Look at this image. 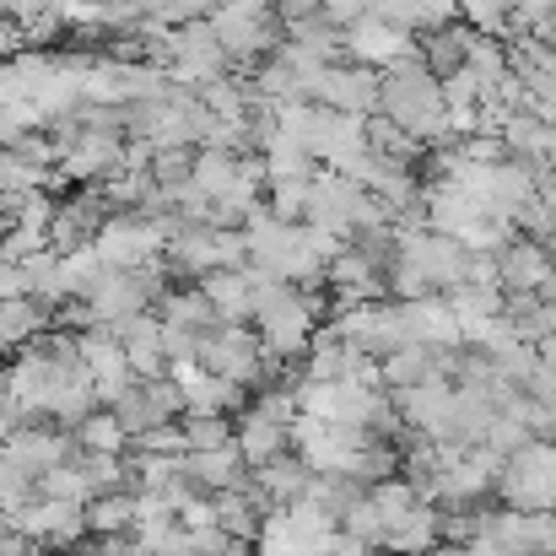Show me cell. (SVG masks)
<instances>
[{"mask_svg": "<svg viewBox=\"0 0 556 556\" xmlns=\"http://www.w3.org/2000/svg\"><path fill=\"white\" fill-rule=\"evenodd\" d=\"M378 114H389V119H394L400 130H410L421 147H432V141L448 136L443 87H438V76L416 60V49L400 54V60H389V65H378Z\"/></svg>", "mask_w": 556, "mask_h": 556, "instance_id": "1", "label": "cell"}, {"mask_svg": "<svg viewBox=\"0 0 556 556\" xmlns=\"http://www.w3.org/2000/svg\"><path fill=\"white\" fill-rule=\"evenodd\" d=\"M205 22H211L216 43L227 49L232 71H254L281 43V22H276V5L270 0H222Z\"/></svg>", "mask_w": 556, "mask_h": 556, "instance_id": "2", "label": "cell"}, {"mask_svg": "<svg viewBox=\"0 0 556 556\" xmlns=\"http://www.w3.org/2000/svg\"><path fill=\"white\" fill-rule=\"evenodd\" d=\"M492 497L503 508H556V443L552 438H530L525 448H514L492 481Z\"/></svg>", "mask_w": 556, "mask_h": 556, "instance_id": "3", "label": "cell"}, {"mask_svg": "<svg viewBox=\"0 0 556 556\" xmlns=\"http://www.w3.org/2000/svg\"><path fill=\"white\" fill-rule=\"evenodd\" d=\"M378 216H383L378 200H372L363 185L341 179L336 168H319V174L308 179V211H303L308 227H325V232L346 238L352 227H368V222H378Z\"/></svg>", "mask_w": 556, "mask_h": 556, "instance_id": "4", "label": "cell"}, {"mask_svg": "<svg viewBox=\"0 0 556 556\" xmlns=\"http://www.w3.org/2000/svg\"><path fill=\"white\" fill-rule=\"evenodd\" d=\"M157 65H163L168 81H185V87H205V81H216V76L232 71L227 49L211 33V22H179V27H168Z\"/></svg>", "mask_w": 556, "mask_h": 556, "instance_id": "5", "label": "cell"}, {"mask_svg": "<svg viewBox=\"0 0 556 556\" xmlns=\"http://www.w3.org/2000/svg\"><path fill=\"white\" fill-rule=\"evenodd\" d=\"M5 530L38 541L43 552H49V546H54V552H71V546L87 535V503H65V497H43V492H38L33 503H22V508L5 514Z\"/></svg>", "mask_w": 556, "mask_h": 556, "instance_id": "6", "label": "cell"}, {"mask_svg": "<svg viewBox=\"0 0 556 556\" xmlns=\"http://www.w3.org/2000/svg\"><path fill=\"white\" fill-rule=\"evenodd\" d=\"M109 216H114V205H109L103 185H76V194H60V200H54V216H49V249H54V254L92 249Z\"/></svg>", "mask_w": 556, "mask_h": 556, "instance_id": "7", "label": "cell"}, {"mask_svg": "<svg viewBox=\"0 0 556 556\" xmlns=\"http://www.w3.org/2000/svg\"><path fill=\"white\" fill-rule=\"evenodd\" d=\"M125 163V130H92V125H76L71 141H60V163L54 174L65 185H103L109 174H119Z\"/></svg>", "mask_w": 556, "mask_h": 556, "instance_id": "8", "label": "cell"}, {"mask_svg": "<svg viewBox=\"0 0 556 556\" xmlns=\"http://www.w3.org/2000/svg\"><path fill=\"white\" fill-rule=\"evenodd\" d=\"M168 222H174V216L114 211V216L103 222L92 254H98L103 265H147V260H157V249H163V238H168Z\"/></svg>", "mask_w": 556, "mask_h": 556, "instance_id": "9", "label": "cell"}, {"mask_svg": "<svg viewBox=\"0 0 556 556\" xmlns=\"http://www.w3.org/2000/svg\"><path fill=\"white\" fill-rule=\"evenodd\" d=\"M194 287L211 298V308H216L222 319L249 325V319H254V308H260V298L276 287V276H270V270H260V265H222V270H205Z\"/></svg>", "mask_w": 556, "mask_h": 556, "instance_id": "10", "label": "cell"}, {"mask_svg": "<svg viewBox=\"0 0 556 556\" xmlns=\"http://www.w3.org/2000/svg\"><path fill=\"white\" fill-rule=\"evenodd\" d=\"M0 454L11 459V465H22L33 481L43 476V470H54V465H65V459H76L81 448H76V438L65 432V427H54V421H43V416H33V421H22L5 443H0Z\"/></svg>", "mask_w": 556, "mask_h": 556, "instance_id": "11", "label": "cell"}, {"mask_svg": "<svg viewBox=\"0 0 556 556\" xmlns=\"http://www.w3.org/2000/svg\"><path fill=\"white\" fill-rule=\"evenodd\" d=\"M308 103L368 119V114H378V71L357 65V60H336V65H325V76H319V87H314Z\"/></svg>", "mask_w": 556, "mask_h": 556, "instance_id": "12", "label": "cell"}, {"mask_svg": "<svg viewBox=\"0 0 556 556\" xmlns=\"http://www.w3.org/2000/svg\"><path fill=\"white\" fill-rule=\"evenodd\" d=\"M389 394H394V405H400V416H405V427L416 438H432V443L448 438V405H454V383L448 378H427V383L389 389Z\"/></svg>", "mask_w": 556, "mask_h": 556, "instance_id": "13", "label": "cell"}, {"mask_svg": "<svg viewBox=\"0 0 556 556\" xmlns=\"http://www.w3.org/2000/svg\"><path fill=\"white\" fill-rule=\"evenodd\" d=\"M341 38H346V60L372 65V71L416 49V38H410L405 27H389V22H383V16H372V11H363L357 22H346V27H341Z\"/></svg>", "mask_w": 556, "mask_h": 556, "instance_id": "14", "label": "cell"}, {"mask_svg": "<svg viewBox=\"0 0 556 556\" xmlns=\"http://www.w3.org/2000/svg\"><path fill=\"white\" fill-rule=\"evenodd\" d=\"M109 330H114V341L125 346V363H130L136 378H163V372H174L168 352H163V325H157L152 308H147V314H130V319H114Z\"/></svg>", "mask_w": 556, "mask_h": 556, "instance_id": "15", "label": "cell"}, {"mask_svg": "<svg viewBox=\"0 0 556 556\" xmlns=\"http://www.w3.org/2000/svg\"><path fill=\"white\" fill-rule=\"evenodd\" d=\"M232 421H238V432H232V438H238V448H243L249 470L292 448V421H287V416H276V410H265V405H254V400H249Z\"/></svg>", "mask_w": 556, "mask_h": 556, "instance_id": "16", "label": "cell"}, {"mask_svg": "<svg viewBox=\"0 0 556 556\" xmlns=\"http://www.w3.org/2000/svg\"><path fill=\"white\" fill-rule=\"evenodd\" d=\"M394 303H400V298H394ZM400 325H405V336L421 341V346H459V341H465L459 314L443 303V292H432V298H405V303H400Z\"/></svg>", "mask_w": 556, "mask_h": 556, "instance_id": "17", "label": "cell"}, {"mask_svg": "<svg viewBox=\"0 0 556 556\" xmlns=\"http://www.w3.org/2000/svg\"><path fill=\"white\" fill-rule=\"evenodd\" d=\"M174 378L185 389V410H227V416H238L249 405V389L243 383L216 378V372H205L200 363H174Z\"/></svg>", "mask_w": 556, "mask_h": 556, "instance_id": "18", "label": "cell"}, {"mask_svg": "<svg viewBox=\"0 0 556 556\" xmlns=\"http://www.w3.org/2000/svg\"><path fill=\"white\" fill-rule=\"evenodd\" d=\"M308 465L287 448V454H276V459H265V465H254L249 470V486H254V497L265 503V514L270 508H287V503H298L303 492H308Z\"/></svg>", "mask_w": 556, "mask_h": 556, "instance_id": "19", "label": "cell"}, {"mask_svg": "<svg viewBox=\"0 0 556 556\" xmlns=\"http://www.w3.org/2000/svg\"><path fill=\"white\" fill-rule=\"evenodd\" d=\"M185 476L200 492H227V486H243V481H249V459H243V448H238V438H232V443H222V448L185 454Z\"/></svg>", "mask_w": 556, "mask_h": 556, "instance_id": "20", "label": "cell"}, {"mask_svg": "<svg viewBox=\"0 0 556 556\" xmlns=\"http://www.w3.org/2000/svg\"><path fill=\"white\" fill-rule=\"evenodd\" d=\"M152 314H157V325H179V330H194V336H205L211 325H222V314L211 308V298H205L194 281H174V287L152 303Z\"/></svg>", "mask_w": 556, "mask_h": 556, "instance_id": "21", "label": "cell"}, {"mask_svg": "<svg viewBox=\"0 0 556 556\" xmlns=\"http://www.w3.org/2000/svg\"><path fill=\"white\" fill-rule=\"evenodd\" d=\"M260 519H265V503L254 497V486H227V492H211V525L222 535H238V541H254L260 535Z\"/></svg>", "mask_w": 556, "mask_h": 556, "instance_id": "22", "label": "cell"}, {"mask_svg": "<svg viewBox=\"0 0 556 556\" xmlns=\"http://www.w3.org/2000/svg\"><path fill=\"white\" fill-rule=\"evenodd\" d=\"M49 325H54V308H49V303H38L33 292L5 298V303H0V352H22V346H27V341H38Z\"/></svg>", "mask_w": 556, "mask_h": 556, "instance_id": "23", "label": "cell"}, {"mask_svg": "<svg viewBox=\"0 0 556 556\" xmlns=\"http://www.w3.org/2000/svg\"><path fill=\"white\" fill-rule=\"evenodd\" d=\"M363 147H368L372 157H383L389 168H416L421 152H427V147H421L410 130H400L389 114H368V119H363Z\"/></svg>", "mask_w": 556, "mask_h": 556, "instance_id": "24", "label": "cell"}, {"mask_svg": "<svg viewBox=\"0 0 556 556\" xmlns=\"http://www.w3.org/2000/svg\"><path fill=\"white\" fill-rule=\"evenodd\" d=\"M465 49H470V27L465 22H448V27H432V33H416V60L443 81L465 65Z\"/></svg>", "mask_w": 556, "mask_h": 556, "instance_id": "25", "label": "cell"}, {"mask_svg": "<svg viewBox=\"0 0 556 556\" xmlns=\"http://www.w3.org/2000/svg\"><path fill=\"white\" fill-rule=\"evenodd\" d=\"M427 546H438V503L421 497L405 519L383 530V556H421Z\"/></svg>", "mask_w": 556, "mask_h": 556, "instance_id": "26", "label": "cell"}, {"mask_svg": "<svg viewBox=\"0 0 556 556\" xmlns=\"http://www.w3.org/2000/svg\"><path fill=\"white\" fill-rule=\"evenodd\" d=\"M260 163H265V185H270V179H314V174H319L314 152H308L298 136H287V130H276V141L260 152Z\"/></svg>", "mask_w": 556, "mask_h": 556, "instance_id": "27", "label": "cell"}, {"mask_svg": "<svg viewBox=\"0 0 556 556\" xmlns=\"http://www.w3.org/2000/svg\"><path fill=\"white\" fill-rule=\"evenodd\" d=\"M71 438H76L81 454H125V448H130V438H125V427H119V416H114L109 405L87 410V416L71 427Z\"/></svg>", "mask_w": 556, "mask_h": 556, "instance_id": "28", "label": "cell"}, {"mask_svg": "<svg viewBox=\"0 0 556 556\" xmlns=\"http://www.w3.org/2000/svg\"><path fill=\"white\" fill-rule=\"evenodd\" d=\"M136 530V492H98L87 503V535H125Z\"/></svg>", "mask_w": 556, "mask_h": 556, "instance_id": "29", "label": "cell"}, {"mask_svg": "<svg viewBox=\"0 0 556 556\" xmlns=\"http://www.w3.org/2000/svg\"><path fill=\"white\" fill-rule=\"evenodd\" d=\"M179 427H185V454L222 448V443H232V432H238V421H232L227 410H185Z\"/></svg>", "mask_w": 556, "mask_h": 556, "instance_id": "30", "label": "cell"}, {"mask_svg": "<svg viewBox=\"0 0 556 556\" xmlns=\"http://www.w3.org/2000/svg\"><path fill=\"white\" fill-rule=\"evenodd\" d=\"M368 503L378 508V519H383V530H389L394 519H405V514L421 503V492H416L405 476H383V481H372L368 486Z\"/></svg>", "mask_w": 556, "mask_h": 556, "instance_id": "31", "label": "cell"}, {"mask_svg": "<svg viewBox=\"0 0 556 556\" xmlns=\"http://www.w3.org/2000/svg\"><path fill=\"white\" fill-rule=\"evenodd\" d=\"M189 168H194V147H152V157H147V174L157 189L189 185Z\"/></svg>", "mask_w": 556, "mask_h": 556, "instance_id": "32", "label": "cell"}, {"mask_svg": "<svg viewBox=\"0 0 556 556\" xmlns=\"http://www.w3.org/2000/svg\"><path fill=\"white\" fill-rule=\"evenodd\" d=\"M43 497H65V503H92V486H87V476H81V465L76 459H65V465H54V470H43L38 481H33Z\"/></svg>", "mask_w": 556, "mask_h": 556, "instance_id": "33", "label": "cell"}, {"mask_svg": "<svg viewBox=\"0 0 556 556\" xmlns=\"http://www.w3.org/2000/svg\"><path fill=\"white\" fill-rule=\"evenodd\" d=\"M260 205L270 216H281V222H303V211H308V179H270Z\"/></svg>", "mask_w": 556, "mask_h": 556, "instance_id": "34", "label": "cell"}, {"mask_svg": "<svg viewBox=\"0 0 556 556\" xmlns=\"http://www.w3.org/2000/svg\"><path fill=\"white\" fill-rule=\"evenodd\" d=\"M459 22L486 33V38H508V0H454Z\"/></svg>", "mask_w": 556, "mask_h": 556, "instance_id": "35", "label": "cell"}, {"mask_svg": "<svg viewBox=\"0 0 556 556\" xmlns=\"http://www.w3.org/2000/svg\"><path fill=\"white\" fill-rule=\"evenodd\" d=\"M341 530H346V535H357V541H368L372 552L383 556V519H378V508L368 503V492H363V497L341 514Z\"/></svg>", "mask_w": 556, "mask_h": 556, "instance_id": "36", "label": "cell"}, {"mask_svg": "<svg viewBox=\"0 0 556 556\" xmlns=\"http://www.w3.org/2000/svg\"><path fill=\"white\" fill-rule=\"evenodd\" d=\"M222 0H147V16L163 22V27H179V22H205Z\"/></svg>", "mask_w": 556, "mask_h": 556, "instance_id": "37", "label": "cell"}, {"mask_svg": "<svg viewBox=\"0 0 556 556\" xmlns=\"http://www.w3.org/2000/svg\"><path fill=\"white\" fill-rule=\"evenodd\" d=\"M33 497H38L33 476L0 454V514H11V508H22V503H33Z\"/></svg>", "mask_w": 556, "mask_h": 556, "instance_id": "38", "label": "cell"}, {"mask_svg": "<svg viewBox=\"0 0 556 556\" xmlns=\"http://www.w3.org/2000/svg\"><path fill=\"white\" fill-rule=\"evenodd\" d=\"M130 448H136V454H185V427H179V416L147 427L141 438H130Z\"/></svg>", "mask_w": 556, "mask_h": 556, "instance_id": "39", "label": "cell"}, {"mask_svg": "<svg viewBox=\"0 0 556 556\" xmlns=\"http://www.w3.org/2000/svg\"><path fill=\"white\" fill-rule=\"evenodd\" d=\"M163 352H168V363H194L200 336H194V330H179V325H163Z\"/></svg>", "mask_w": 556, "mask_h": 556, "instance_id": "40", "label": "cell"}, {"mask_svg": "<svg viewBox=\"0 0 556 556\" xmlns=\"http://www.w3.org/2000/svg\"><path fill=\"white\" fill-rule=\"evenodd\" d=\"M325 556H378V552H372L368 541H357V535H346V530L336 525L330 541H325Z\"/></svg>", "mask_w": 556, "mask_h": 556, "instance_id": "41", "label": "cell"}, {"mask_svg": "<svg viewBox=\"0 0 556 556\" xmlns=\"http://www.w3.org/2000/svg\"><path fill=\"white\" fill-rule=\"evenodd\" d=\"M319 5L330 11V22H336V27H346V22H357V16L368 11V0H319Z\"/></svg>", "mask_w": 556, "mask_h": 556, "instance_id": "42", "label": "cell"}, {"mask_svg": "<svg viewBox=\"0 0 556 556\" xmlns=\"http://www.w3.org/2000/svg\"><path fill=\"white\" fill-rule=\"evenodd\" d=\"M205 556H254V541H238V535H222V541H216V546H211V552Z\"/></svg>", "mask_w": 556, "mask_h": 556, "instance_id": "43", "label": "cell"}, {"mask_svg": "<svg viewBox=\"0 0 556 556\" xmlns=\"http://www.w3.org/2000/svg\"><path fill=\"white\" fill-rule=\"evenodd\" d=\"M535 352H541V363H546V368H556V330H546V336L535 341Z\"/></svg>", "mask_w": 556, "mask_h": 556, "instance_id": "44", "label": "cell"}, {"mask_svg": "<svg viewBox=\"0 0 556 556\" xmlns=\"http://www.w3.org/2000/svg\"><path fill=\"white\" fill-rule=\"evenodd\" d=\"M60 556H81V552H76V546H71V552H60Z\"/></svg>", "mask_w": 556, "mask_h": 556, "instance_id": "45", "label": "cell"}]
</instances>
